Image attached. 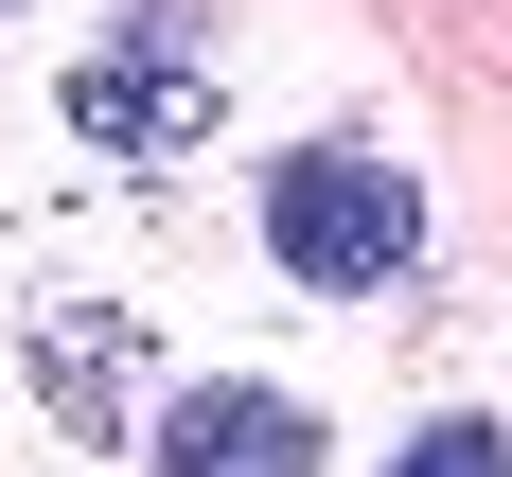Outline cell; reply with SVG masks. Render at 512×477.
I'll return each mask as SVG.
<instances>
[{
	"mask_svg": "<svg viewBox=\"0 0 512 477\" xmlns=\"http://www.w3.org/2000/svg\"><path fill=\"white\" fill-rule=\"evenodd\" d=\"M407 248H424V195H407L371 142H301V159H265V265H283V283L371 301V283H407Z\"/></svg>",
	"mask_w": 512,
	"mask_h": 477,
	"instance_id": "obj_1",
	"label": "cell"
},
{
	"mask_svg": "<svg viewBox=\"0 0 512 477\" xmlns=\"http://www.w3.org/2000/svg\"><path fill=\"white\" fill-rule=\"evenodd\" d=\"M71 124H89L106 159H195L212 124H230V71H195L177 36H124V53L71 71Z\"/></svg>",
	"mask_w": 512,
	"mask_h": 477,
	"instance_id": "obj_2",
	"label": "cell"
},
{
	"mask_svg": "<svg viewBox=\"0 0 512 477\" xmlns=\"http://www.w3.org/2000/svg\"><path fill=\"white\" fill-rule=\"evenodd\" d=\"M159 477H318V407L212 371V389H177V424H159Z\"/></svg>",
	"mask_w": 512,
	"mask_h": 477,
	"instance_id": "obj_3",
	"label": "cell"
},
{
	"mask_svg": "<svg viewBox=\"0 0 512 477\" xmlns=\"http://www.w3.org/2000/svg\"><path fill=\"white\" fill-rule=\"evenodd\" d=\"M36 407L71 424V442H124V424H142V318L124 301H53L36 318Z\"/></svg>",
	"mask_w": 512,
	"mask_h": 477,
	"instance_id": "obj_4",
	"label": "cell"
},
{
	"mask_svg": "<svg viewBox=\"0 0 512 477\" xmlns=\"http://www.w3.org/2000/svg\"><path fill=\"white\" fill-rule=\"evenodd\" d=\"M389 477H512V442H495V424L460 407V424H424V442H407V460H389Z\"/></svg>",
	"mask_w": 512,
	"mask_h": 477,
	"instance_id": "obj_5",
	"label": "cell"
}]
</instances>
